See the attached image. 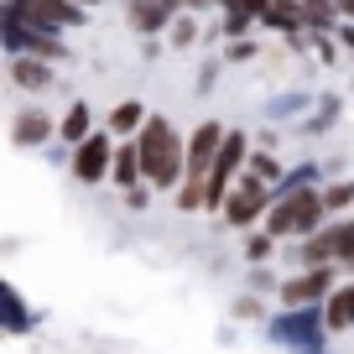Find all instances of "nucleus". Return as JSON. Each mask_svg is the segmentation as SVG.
<instances>
[{"label": "nucleus", "instance_id": "obj_1", "mask_svg": "<svg viewBox=\"0 0 354 354\" xmlns=\"http://www.w3.org/2000/svg\"><path fill=\"white\" fill-rule=\"evenodd\" d=\"M141 146V172H146V188H162V193H177L188 183V141L177 136V125L167 115H151L146 131L136 136Z\"/></svg>", "mask_w": 354, "mask_h": 354}, {"label": "nucleus", "instance_id": "obj_2", "mask_svg": "<svg viewBox=\"0 0 354 354\" xmlns=\"http://www.w3.org/2000/svg\"><path fill=\"white\" fill-rule=\"evenodd\" d=\"M323 219H328L323 193L308 188V183H287L277 193V203H271V214H266V230L277 234V240H308V234L323 230Z\"/></svg>", "mask_w": 354, "mask_h": 354}, {"label": "nucleus", "instance_id": "obj_3", "mask_svg": "<svg viewBox=\"0 0 354 354\" xmlns=\"http://www.w3.org/2000/svg\"><path fill=\"white\" fill-rule=\"evenodd\" d=\"M339 266H308V271H292L287 281L277 287L281 308H318V302L333 297V287H339Z\"/></svg>", "mask_w": 354, "mask_h": 354}, {"label": "nucleus", "instance_id": "obj_4", "mask_svg": "<svg viewBox=\"0 0 354 354\" xmlns=\"http://www.w3.org/2000/svg\"><path fill=\"white\" fill-rule=\"evenodd\" d=\"M271 203H277V193L266 188V183H255V177H240L234 183V193L224 198V224L230 230H240V234H250V224H261L266 214H271Z\"/></svg>", "mask_w": 354, "mask_h": 354}, {"label": "nucleus", "instance_id": "obj_5", "mask_svg": "<svg viewBox=\"0 0 354 354\" xmlns=\"http://www.w3.org/2000/svg\"><path fill=\"white\" fill-rule=\"evenodd\" d=\"M73 177L78 183H104V177L115 172V136L110 131H94L84 146H73Z\"/></svg>", "mask_w": 354, "mask_h": 354}, {"label": "nucleus", "instance_id": "obj_6", "mask_svg": "<svg viewBox=\"0 0 354 354\" xmlns=\"http://www.w3.org/2000/svg\"><path fill=\"white\" fill-rule=\"evenodd\" d=\"M323 333H328V323L313 308H281V318H277V339L292 344V349H302V354H318Z\"/></svg>", "mask_w": 354, "mask_h": 354}, {"label": "nucleus", "instance_id": "obj_7", "mask_svg": "<svg viewBox=\"0 0 354 354\" xmlns=\"http://www.w3.org/2000/svg\"><path fill=\"white\" fill-rule=\"evenodd\" d=\"M224 125L219 120H203L198 131L188 136V183H209L214 177V162H219V146H224Z\"/></svg>", "mask_w": 354, "mask_h": 354}, {"label": "nucleus", "instance_id": "obj_8", "mask_svg": "<svg viewBox=\"0 0 354 354\" xmlns=\"http://www.w3.org/2000/svg\"><path fill=\"white\" fill-rule=\"evenodd\" d=\"M57 136V120L42 110V104H26V110H16L11 120V141L21 146V151H32V146H47Z\"/></svg>", "mask_w": 354, "mask_h": 354}, {"label": "nucleus", "instance_id": "obj_9", "mask_svg": "<svg viewBox=\"0 0 354 354\" xmlns=\"http://www.w3.org/2000/svg\"><path fill=\"white\" fill-rule=\"evenodd\" d=\"M292 261H297V271H308V266H339V230L323 224L318 234H308L302 245H292Z\"/></svg>", "mask_w": 354, "mask_h": 354}, {"label": "nucleus", "instance_id": "obj_10", "mask_svg": "<svg viewBox=\"0 0 354 354\" xmlns=\"http://www.w3.org/2000/svg\"><path fill=\"white\" fill-rule=\"evenodd\" d=\"M11 84L26 88V94H47L53 88V63H42V57H11Z\"/></svg>", "mask_w": 354, "mask_h": 354}, {"label": "nucleus", "instance_id": "obj_11", "mask_svg": "<svg viewBox=\"0 0 354 354\" xmlns=\"http://www.w3.org/2000/svg\"><path fill=\"white\" fill-rule=\"evenodd\" d=\"M323 323H328V333H349L354 328V277L339 281L333 297L323 302Z\"/></svg>", "mask_w": 354, "mask_h": 354}, {"label": "nucleus", "instance_id": "obj_12", "mask_svg": "<svg viewBox=\"0 0 354 354\" xmlns=\"http://www.w3.org/2000/svg\"><path fill=\"white\" fill-rule=\"evenodd\" d=\"M146 120H151V110H146L141 100H120L110 115H104L110 136H120V141H125V136H141V131H146Z\"/></svg>", "mask_w": 354, "mask_h": 354}, {"label": "nucleus", "instance_id": "obj_13", "mask_svg": "<svg viewBox=\"0 0 354 354\" xmlns=\"http://www.w3.org/2000/svg\"><path fill=\"white\" fill-rule=\"evenodd\" d=\"M110 183H120L125 193L146 183V172H141V146H136V141H120V146H115V172H110Z\"/></svg>", "mask_w": 354, "mask_h": 354}, {"label": "nucleus", "instance_id": "obj_14", "mask_svg": "<svg viewBox=\"0 0 354 354\" xmlns=\"http://www.w3.org/2000/svg\"><path fill=\"white\" fill-rule=\"evenodd\" d=\"M57 136H63L68 146H84L88 136H94V110H88L84 100H73V104L63 110V120H57Z\"/></svg>", "mask_w": 354, "mask_h": 354}, {"label": "nucleus", "instance_id": "obj_15", "mask_svg": "<svg viewBox=\"0 0 354 354\" xmlns=\"http://www.w3.org/2000/svg\"><path fill=\"white\" fill-rule=\"evenodd\" d=\"M167 21H177L162 0H131V26L136 32H162Z\"/></svg>", "mask_w": 354, "mask_h": 354}, {"label": "nucleus", "instance_id": "obj_16", "mask_svg": "<svg viewBox=\"0 0 354 354\" xmlns=\"http://www.w3.org/2000/svg\"><path fill=\"white\" fill-rule=\"evenodd\" d=\"M297 6H302L308 32H328V26L339 21V0H297Z\"/></svg>", "mask_w": 354, "mask_h": 354}, {"label": "nucleus", "instance_id": "obj_17", "mask_svg": "<svg viewBox=\"0 0 354 354\" xmlns=\"http://www.w3.org/2000/svg\"><path fill=\"white\" fill-rule=\"evenodd\" d=\"M277 234H271V230H250V234H245V261H250V266H261V261H271V255H277Z\"/></svg>", "mask_w": 354, "mask_h": 354}, {"label": "nucleus", "instance_id": "obj_18", "mask_svg": "<svg viewBox=\"0 0 354 354\" xmlns=\"http://www.w3.org/2000/svg\"><path fill=\"white\" fill-rule=\"evenodd\" d=\"M349 203H354V183H349V177H339V183H328V188H323V209H328L333 219H344V214H349Z\"/></svg>", "mask_w": 354, "mask_h": 354}, {"label": "nucleus", "instance_id": "obj_19", "mask_svg": "<svg viewBox=\"0 0 354 354\" xmlns=\"http://www.w3.org/2000/svg\"><path fill=\"white\" fill-rule=\"evenodd\" d=\"M245 177H255V183H266V188H271V183L281 177V162H277L271 151H250V167H245Z\"/></svg>", "mask_w": 354, "mask_h": 354}, {"label": "nucleus", "instance_id": "obj_20", "mask_svg": "<svg viewBox=\"0 0 354 354\" xmlns=\"http://www.w3.org/2000/svg\"><path fill=\"white\" fill-rule=\"evenodd\" d=\"M333 230H339V271H354V214L333 219Z\"/></svg>", "mask_w": 354, "mask_h": 354}, {"label": "nucleus", "instance_id": "obj_21", "mask_svg": "<svg viewBox=\"0 0 354 354\" xmlns=\"http://www.w3.org/2000/svg\"><path fill=\"white\" fill-rule=\"evenodd\" d=\"M198 42V21H193V16H177L172 21V47H193Z\"/></svg>", "mask_w": 354, "mask_h": 354}, {"label": "nucleus", "instance_id": "obj_22", "mask_svg": "<svg viewBox=\"0 0 354 354\" xmlns=\"http://www.w3.org/2000/svg\"><path fill=\"white\" fill-rule=\"evenodd\" d=\"M0 297H6V313H11V333H21L26 328V308H21V297H16V287H6Z\"/></svg>", "mask_w": 354, "mask_h": 354}, {"label": "nucleus", "instance_id": "obj_23", "mask_svg": "<svg viewBox=\"0 0 354 354\" xmlns=\"http://www.w3.org/2000/svg\"><path fill=\"white\" fill-rule=\"evenodd\" d=\"M146 203H151V193H146V188H131V193H125V209H136V214H141Z\"/></svg>", "mask_w": 354, "mask_h": 354}, {"label": "nucleus", "instance_id": "obj_24", "mask_svg": "<svg viewBox=\"0 0 354 354\" xmlns=\"http://www.w3.org/2000/svg\"><path fill=\"white\" fill-rule=\"evenodd\" d=\"M339 42H344V47H354V21H344V26H339Z\"/></svg>", "mask_w": 354, "mask_h": 354}, {"label": "nucleus", "instance_id": "obj_25", "mask_svg": "<svg viewBox=\"0 0 354 354\" xmlns=\"http://www.w3.org/2000/svg\"><path fill=\"white\" fill-rule=\"evenodd\" d=\"M339 16H349V21H354V0H339Z\"/></svg>", "mask_w": 354, "mask_h": 354}, {"label": "nucleus", "instance_id": "obj_26", "mask_svg": "<svg viewBox=\"0 0 354 354\" xmlns=\"http://www.w3.org/2000/svg\"><path fill=\"white\" fill-rule=\"evenodd\" d=\"M73 6H94V0H73Z\"/></svg>", "mask_w": 354, "mask_h": 354}]
</instances>
